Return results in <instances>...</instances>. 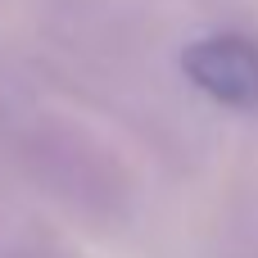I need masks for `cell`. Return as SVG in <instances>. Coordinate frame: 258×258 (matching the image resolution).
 <instances>
[{"label": "cell", "mask_w": 258, "mask_h": 258, "mask_svg": "<svg viewBox=\"0 0 258 258\" xmlns=\"http://www.w3.org/2000/svg\"><path fill=\"white\" fill-rule=\"evenodd\" d=\"M181 73L195 91L227 109H258V41L236 32H213L186 45Z\"/></svg>", "instance_id": "cell-1"}]
</instances>
